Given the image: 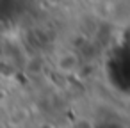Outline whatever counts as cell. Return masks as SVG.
Returning <instances> with one entry per match:
<instances>
[{
  "mask_svg": "<svg viewBox=\"0 0 130 128\" xmlns=\"http://www.w3.org/2000/svg\"><path fill=\"white\" fill-rule=\"evenodd\" d=\"M75 68H77V59H75L73 55L66 53V55H62V57L59 59V69H64V71H73Z\"/></svg>",
  "mask_w": 130,
  "mask_h": 128,
  "instance_id": "obj_1",
  "label": "cell"
},
{
  "mask_svg": "<svg viewBox=\"0 0 130 128\" xmlns=\"http://www.w3.org/2000/svg\"><path fill=\"white\" fill-rule=\"evenodd\" d=\"M48 2L52 4V6H59V4H62L64 0H48Z\"/></svg>",
  "mask_w": 130,
  "mask_h": 128,
  "instance_id": "obj_2",
  "label": "cell"
},
{
  "mask_svg": "<svg viewBox=\"0 0 130 128\" xmlns=\"http://www.w3.org/2000/svg\"><path fill=\"white\" fill-rule=\"evenodd\" d=\"M93 2H100V0H93Z\"/></svg>",
  "mask_w": 130,
  "mask_h": 128,
  "instance_id": "obj_3",
  "label": "cell"
}]
</instances>
